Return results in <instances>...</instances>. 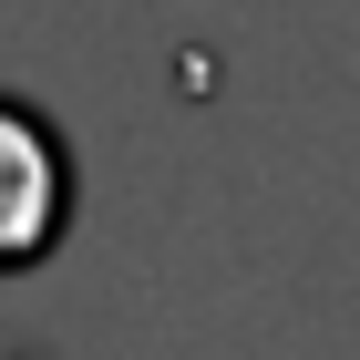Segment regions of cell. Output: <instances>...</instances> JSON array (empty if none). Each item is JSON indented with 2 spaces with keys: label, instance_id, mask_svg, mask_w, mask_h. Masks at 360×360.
<instances>
[{
  "label": "cell",
  "instance_id": "cell-1",
  "mask_svg": "<svg viewBox=\"0 0 360 360\" xmlns=\"http://www.w3.org/2000/svg\"><path fill=\"white\" fill-rule=\"evenodd\" d=\"M72 226V144L41 103L0 93V278L41 268Z\"/></svg>",
  "mask_w": 360,
  "mask_h": 360
},
{
  "label": "cell",
  "instance_id": "cell-2",
  "mask_svg": "<svg viewBox=\"0 0 360 360\" xmlns=\"http://www.w3.org/2000/svg\"><path fill=\"white\" fill-rule=\"evenodd\" d=\"M0 360H21V350H0Z\"/></svg>",
  "mask_w": 360,
  "mask_h": 360
}]
</instances>
